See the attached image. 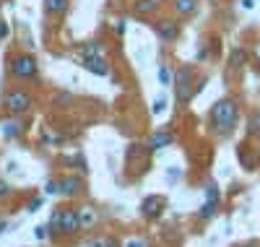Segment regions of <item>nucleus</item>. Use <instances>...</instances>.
I'll return each instance as SVG.
<instances>
[{"label": "nucleus", "instance_id": "1", "mask_svg": "<svg viewBox=\"0 0 260 247\" xmlns=\"http://www.w3.org/2000/svg\"><path fill=\"white\" fill-rule=\"evenodd\" d=\"M237 120H240V107H237L234 99L224 97L219 102H213V107H211V125H213L216 133L229 136V133L237 128Z\"/></svg>", "mask_w": 260, "mask_h": 247}, {"label": "nucleus", "instance_id": "2", "mask_svg": "<svg viewBox=\"0 0 260 247\" xmlns=\"http://www.w3.org/2000/svg\"><path fill=\"white\" fill-rule=\"evenodd\" d=\"M192 68H187V65H180L177 73H175V88H177V102L180 104H187L195 94L201 91V86L192 83Z\"/></svg>", "mask_w": 260, "mask_h": 247}, {"label": "nucleus", "instance_id": "3", "mask_svg": "<svg viewBox=\"0 0 260 247\" xmlns=\"http://www.w3.org/2000/svg\"><path fill=\"white\" fill-rule=\"evenodd\" d=\"M31 97H29V91H24V88H13V91H8L6 97H3V107L11 112V115H24V112H29L31 109Z\"/></svg>", "mask_w": 260, "mask_h": 247}, {"label": "nucleus", "instance_id": "4", "mask_svg": "<svg viewBox=\"0 0 260 247\" xmlns=\"http://www.w3.org/2000/svg\"><path fill=\"white\" fill-rule=\"evenodd\" d=\"M37 60H34V55H16L13 60H11V73L16 76V78H21V81H29V78H34L37 76Z\"/></svg>", "mask_w": 260, "mask_h": 247}, {"label": "nucleus", "instance_id": "5", "mask_svg": "<svg viewBox=\"0 0 260 247\" xmlns=\"http://www.w3.org/2000/svg\"><path fill=\"white\" fill-rule=\"evenodd\" d=\"M83 68L94 76H110V63L104 55H83Z\"/></svg>", "mask_w": 260, "mask_h": 247}, {"label": "nucleus", "instance_id": "6", "mask_svg": "<svg viewBox=\"0 0 260 247\" xmlns=\"http://www.w3.org/2000/svg\"><path fill=\"white\" fill-rule=\"evenodd\" d=\"M172 143H175V136L169 130H156L146 138V151H159V148H167Z\"/></svg>", "mask_w": 260, "mask_h": 247}, {"label": "nucleus", "instance_id": "7", "mask_svg": "<svg viewBox=\"0 0 260 247\" xmlns=\"http://www.w3.org/2000/svg\"><path fill=\"white\" fill-rule=\"evenodd\" d=\"M161 211H164V198H159V195H148V198H143V203H141V213L146 216V219H159L161 216Z\"/></svg>", "mask_w": 260, "mask_h": 247}, {"label": "nucleus", "instance_id": "8", "mask_svg": "<svg viewBox=\"0 0 260 247\" xmlns=\"http://www.w3.org/2000/svg\"><path fill=\"white\" fill-rule=\"evenodd\" d=\"M81 190H83V179H81L78 174H65V177L60 179V195L73 198V195H78Z\"/></svg>", "mask_w": 260, "mask_h": 247}, {"label": "nucleus", "instance_id": "9", "mask_svg": "<svg viewBox=\"0 0 260 247\" xmlns=\"http://www.w3.org/2000/svg\"><path fill=\"white\" fill-rule=\"evenodd\" d=\"M81 216L78 208H62V234H76L81 232Z\"/></svg>", "mask_w": 260, "mask_h": 247}, {"label": "nucleus", "instance_id": "10", "mask_svg": "<svg viewBox=\"0 0 260 247\" xmlns=\"http://www.w3.org/2000/svg\"><path fill=\"white\" fill-rule=\"evenodd\" d=\"M156 34L164 42H175L180 37V24H177V21H172V18H161L159 24H156Z\"/></svg>", "mask_w": 260, "mask_h": 247}, {"label": "nucleus", "instance_id": "11", "mask_svg": "<svg viewBox=\"0 0 260 247\" xmlns=\"http://www.w3.org/2000/svg\"><path fill=\"white\" fill-rule=\"evenodd\" d=\"M219 203H221V200H206V203L198 208V219H203V221L216 219V216H219Z\"/></svg>", "mask_w": 260, "mask_h": 247}, {"label": "nucleus", "instance_id": "12", "mask_svg": "<svg viewBox=\"0 0 260 247\" xmlns=\"http://www.w3.org/2000/svg\"><path fill=\"white\" fill-rule=\"evenodd\" d=\"M0 128H3V136L6 138H18L21 133H24V122H21V120H6Z\"/></svg>", "mask_w": 260, "mask_h": 247}, {"label": "nucleus", "instance_id": "13", "mask_svg": "<svg viewBox=\"0 0 260 247\" xmlns=\"http://www.w3.org/2000/svg\"><path fill=\"white\" fill-rule=\"evenodd\" d=\"M175 11L180 13V16H192L195 11H198V0H175Z\"/></svg>", "mask_w": 260, "mask_h": 247}, {"label": "nucleus", "instance_id": "14", "mask_svg": "<svg viewBox=\"0 0 260 247\" xmlns=\"http://www.w3.org/2000/svg\"><path fill=\"white\" fill-rule=\"evenodd\" d=\"M68 3L71 0H45V11L50 16H62L65 11H68Z\"/></svg>", "mask_w": 260, "mask_h": 247}, {"label": "nucleus", "instance_id": "15", "mask_svg": "<svg viewBox=\"0 0 260 247\" xmlns=\"http://www.w3.org/2000/svg\"><path fill=\"white\" fill-rule=\"evenodd\" d=\"M156 8H159L156 0H136L133 3V13H138V16H148V13H154Z\"/></svg>", "mask_w": 260, "mask_h": 247}, {"label": "nucleus", "instance_id": "16", "mask_svg": "<svg viewBox=\"0 0 260 247\" xmlns=\"http://www.w3.org/2000/svg\"><path fill=\"white\" fill-rule=\"evenodd\" d=\"M47 229H50V234H62V208H57V211L50 216Z\"/></svg>", "mask_w": 260, "mask_h": 247}, {"label": "nucleus", "instance_id": "17", "mask_svg": "<svg viewBox=\"0 0 260 247\" xmlns=\"http://www.w3.org/2000/svg\"><path fill=\"white\" fill-rule=\"evenodd\" d=\"M247 136H260V112H250V117H247Z\"/></svg>", "mask_w": 260, "mask_h": 247}, {"label": "nucleus", "instance_id": "18", "mask_svg": "<svg viewBox=\"0 0 260 247\" xmlns=\"http://www.w3.org/2000/svg\"><path fill=\"white\" fill-rule=\"evenodd\" d=\"M78 216H81V227H83V229H89V227H94V221H96V216H94V211H91L89 206H83V208H78Z\"/></svg>", "mask_w": 260, "mask_h": 247}, {"label": "nucleus", "instance_id": "19", "mask_svg": "<svg viewBox=\"0 0 260 247\" xmlns=\"http://www.w3.org/2000/svg\"><path fill=\"white\" fill-rule=\"evenodd\" d=\"M83 55H102V44L99 42H89V44H83L81 47Z\"/></svg>", "mask_w": 260, "mask_h": 247}, {"label": "nucleus", "instance_id": "20", "mask_svg": "<svg viewBox=\"0 0 260 247\" xmlns=\"http://www.w3.org/2000/svg\"><path fill=\"white\" fill-rule=\"evenodd\" d=\"M45 193H47V195H60V179H47Z\"/></svg>", "mask_w": 260, "mask_h": 247}, {"label": "nucleus", "instance_id": "21", "mask_svg": "<svg viewBox=\"0 0 260 247\" xmlns=\"http://www.w3.org/2000/svg\"><path fill=\"white\" fill-rule=\"evenodd\" d=\"M206 200H221V190L219 188H216L213 182L206 188Z\"/></svg>", "mask_w": 260, "mask_h": 247}, {"label": "nucleus", "instance_id": "22", "mask_svg": "<svg viewBox=\"0 0 260 247\" xmlns=\"http://www.w3.org/2000/svg\"><path fill=\"white\" fill-rule=\"evenodd\" d=\"M237 159L242 162V167H245V169H255V162L250 159V156H247L245 151H237Z\"/></svg>", "mask_w": 260, "mask_h": 247}, {"label": "nucleus", "instance_id": "23", "mask_svg": "<svg viewBox=\"0 0 260 247\" xmlns=\"http://www.w3.org/2000/svg\"><path fill=\"white\" fill-rule=\"evenodd\" d=\"M159 81H161V86H169L172 83V73H169L167 65H161V68H159Z\"/></svg>", "mask_w": 260, "mask_h": 247}, {"label": "nucleus", "instance_id": "24", "mask_svg": "<svg viewBox=\"0 0 260 247\" xmlns=\"http://www.w3.org/2000/svg\"><path fill=\"white\" fill-rule=\"evenodd\" d=\"M245 60H247V52L245 50H234L232 52V65H242Z\"/></svg>", "mask_w": 260, "mask_h": 247}, {"label": "nucleus", "instance_id": "25", "mask_svg": "<svg viewBox=\"0 0 260 247\" xmlns=\"http://www.w3.org/2000/svg\"><path fill=\"white\" fill-rule=\"evenodd\" d=\"M6 198H11V185L6 179H0V200H6Z\"/></svg>", "mask_w": 260, "mask_h": 247}, {"label": "nucleus", "instance_id": "26", "mask_svg": "<svg viewBox=\"0 0 260 247\" xmlns=\"http://www.w3.org/2000/svg\"><path fill=\"white\" fill-rule=\"evenodd\" d=\"M164 107H167V99H164V97H159V99H154V107H151V109H154L156 115H159V112H164Z\"/></svg>", "mask_w": 260, "mask_h": 247}, {"label": "nucleus", "instance_id": "27", "mask_svg": "<svg viewBox=\"0 0 260 247\" xmlns=\"http://www.w3.org/2000/svg\"><path fill=\"white\" fill-rule=\"evenodd\" d=\"M60 141H62L60 136H45V138H42V143H45V146H50V143H52V146H57Z\"/></svg>", "mask_w": 260, "mask_h": 247}, {"label": "nucleus", "instance_id": "28", "mask_svg": "<svg viewBox=\"0 0 260 247\" xmlns=\"http://www.w3.org/2000/svg\"><path fill=\"white\" fill-rule=\"evenodd\" d=\"M34 232H37V239H47V234H50V229H47V227H37Z\"/></svg>", "mask_w": 260, "mask_h": 247}, {"label": "nucleus", "instance_id": "29", "mask_svg": "<svg viewBox=\"0 0 260 247\" xmlns=\"http://www.w3.org/2000/svg\"><path fill=\"white\" fill-rule=\"evenodd\" d=\"M8 32H11V26L6 24V21H0V39H6V37H8Z\"/></svg>", "mask_w": 260, "mask_h": 247}, {"label": "nucleus", "instance_id": "30", "mask_svg": "<svg viewBox=\"0 0 260 247\" xmlns=\"http://www.w3.org/2000/svg\"><path fill=\"white\" fill-rule=\"evenodd\" d=\"M39 206H42V198H34V200H31V203H29V211L34 213V211H37Z\"/></svg>", "mask_w": 260, "mask_h": 247}, {"label": "nucleus", "instance_id": "31", "mask_svg": "<svg viewBox=\"0 0 260 247\" xmlns=\"http://www.w3.org/2000/svg\"><path fill=\"white\" fill-rule=\"evenodd\" d=\"M240 6H242L245 11H252V6H255V0H240Z\"/></svg>", "mask_w": 260, "mask_h": 247}, {"label": "nucleus", "instance_id": "32", "mask_svg": "<svg viewBox=\"0 0 260 247\" xmlns=\"http://www.w3.org/2000/svg\"><path fill=\"white\" fill-rule=\"evenodd\" d=\"M127 247H146V242H143V239H130Z\"/></svg>", "mask_w": 260, "mask_h": 247}, {"label": "nucleus", "instance_id": "33", "mask_svg": "<svg viewBox=\"0 0 260 247\" xmlns=\"http://www.w3.org/2000/svg\"><path fill=\"white\" fill-rule=\"evenodd\" d=\"M104 247H122V244H120L117 239H107V242H104Z\"/></svg>", "mask_w": 260, "mask_h": 247}, {"label": "nucleus", "instance_id": "34", "mask_svg": "<svg viewBox=\"0 0 260 247\" xmlns=\"http://www.w3.org/2000/svg\"><path fill=\"white\" fill-rule=\"evenodd\" d=\"M115 29H117V34H122V32H125V21H117V26H115Z\"/></svg>", "mask_w": 260, "mask_h": 247}, {"label": "nucleus", "instance_id": "35", "mask_svg": "<svg viewBox=\"0 0 260 247\" xmlns=\"http://www.w3.org/2000/svg\"><path fill=\"white\" fill-rule=\"evenodd\" d=\"M104 242H107V239H96V242H91L89 247H104Z\"/></svg>", "mask_w": 260, "mask_h": 247}, {"label": "nucleus", "instance_id": "36", "mask_svg": "<svg viewBox=\"0 0 260 247\" xmlns=\"http://www.w3.org/2000/svg\"><path fill=\"white\" fill-rule=\"evenodd\" d=\"M6 229H8V221H0V234H3Z\"/></svg>", "mask_w": 260, "mask_h": 247}, {"label": "nucleus", "instance_id": "37", "mask_svg": "<svg viewBox=\"0 0 260 247\" xmlns=\"http://www.w3.org/2000/svg\"><path fill=\"white\" fill-rule=\"evenodd\" d=\"M242 247H260L257 242H247V244H242Z\"/></svg>", "mask_w": 260, "mask_h": 247}, {"label": "nucleus", "instance_id": "38", "mask_svg": "<svg viewBox=\"0 0 260 247\" xmlns=\"http://www.w3.org/2000/svg\"><path fill=\"white\" fill-rule=\"evenodd\" d=\"M255 55H257V63H260V44H257V50H255Z\"/></svg>", "mask_w": 260, "mask_h": 247}, {"label": "nucleus", "instance_id": "39", "mask_svg": "<svg viewBox=\"0 0 260 247\" xmlns=\"http://www.w3.org/2000/svg\"><path fill=\"white\" fill-rule=\"evenodd\" d=\"M0 8H3V0H0Z\"/></svg>", "mask_w": 260, "mask_h": 247}]
</instances>
